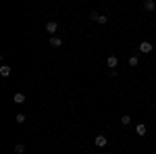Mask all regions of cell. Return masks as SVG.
I'll list each match as a JSON object with an SVG mask.
<instances>
[{"instance_id":"277c9868","label":"cell","mask_w":156,"mask_h":154,"mask_svg":"<svg viewBox=\"0 0 156 154\" xmlns=\"http://www.w3.org/2000/svg\"><path fill=\"white\" fill-rule=\"evenodd\" d=\"M106 65H108V67H110V69H115V67L119 65V59H117L115 54H110V56H108V59H106Z\"/></svg>"},{"instance_id":"7a4b0ae2","label":"cell","mask_w":156,"mask_h":154,"mask_svg":"<svg viewBox=\"0 0 156 154\" xmlns=\"http://www.w3.org/2000/svg\"><path fill=\"white\" fill-rule=\"evenodd\" d=\"M137 50L142 52V54H150L154 48H152V44L150 42H140V46H137Z\"/></svg>"},{"instance_id":"5b68a950","label":"cell","mask_w":156,"mask_h":154,"mask_svg":"<svg viewBox=\"0 0 156 154\" xmlns=\"http://www.w3.org/2000/svg\"><path fill=\"white\" fill-rule=\"evenodd\" d=\"M11 73H12V67H11V65H2V67H0V75H2V77H9Z\"/></svg>"},{"instance_id":"3957f363","label":"cell","mask_w":156,"mask_h":154,"mask_svg":"<svg viewBox=\"0 0 156 154\" xmlns=\"http://www.w3.org/2000/svg\"><path fill=\"white\" fill-rule=\"evenodd\" d=\"M46 31H48V34H56V31H58V23H56L54 19L48 21V23H46Z\"/></svg>"},{"instance_id":"8992f818","label":"cell","mask_w":156,"mask_h":154,"mask_svg":"<svg viewBox=\"0 0 156 154\" xmlns=\"http://www.w3.org/2000/svg\"><path fill=\"white\" fill-rule=\"evenodd\" d=\"M106 135H102V133H100V135H96V146L98 148H104V146H106Z\"/></svg>"},{"instance_id":"52a82bcc","label":"cell","mask_w":156,"mask_h":154,"mask_svg":"<svg viewBox=\"0 0 156 154\" xmlns=\"http://www.w3.org/2000/svg\"><path fill=\"white\" fill-rule=\"evenodd\" d=\"M50 46H52V48H60V46H62V40H60L58 36H52V38H50Z\"/></svg>"},{"instance_id":"6da1fadb","label":"cell","mask_w":156,"mask_h":154,"mask_svg":"<svg viewBox=\"0 0 156 154\" xmlns=\"http://www.w3.org/2000/svg\"><path fill=\"white\" fill-rule=\"evenodd\" d=\"M90 19H92V21H96V23H100V25H106L108 23V17H106V15H98V13H90Z\"/></svg>"},{"instance_id":"30bf717a","label":"cell","mask_w":156,"mask_h":154,"mask_svg":"<svg viewBox=\"0 0 156 154\" xmlns=\"http://www.w3.org/2000/svg\"><path fill=\"white\" fill-rule=\"evenodd\" d=\"M135 133H137V135H146V125L144 123H140V125L135 127Z\"/></svg>"},{"instance_id":"8fae6325","label":"cell","mask_w":156,"mask_h":154,"mask_svg":"<svg viewBox=\"0 0 156 154\" xmlns=\"http://www.w3.org/2000/svg\"><path fill=\"white\" fill-rule=\"evenodd\" d=\"M129 123H131V117H129V115H123V117H121V125H125V127H127Z\"/></svg>"},{"instance_id":"9c48e42d","label":"cell","mask_w":156,"mask_h":154,"mask_svg":"<svg viewBox=\"0 0 156 154\" xmlns=\"http://www.w3.org/2000/svg\"><path fill=\"white\" fill-rule=\"evenodd\" d=\"M144 9H146V11H154V9H156V2H154V0H146V2H144Z\"/></svg>"},{"instance_id":"7c38bea8","label":"cell","mask_w":156,"mask_h":154,"mask_svg":"<svg viewBox=\"0 0 156 154\" xmlns=\"http://www.w3.org/2000/svg\"><path fill=\"white\" fill-rule=\"evenodd\" d=\"M25 119H27V115H25V113H19V115H15V121H17V123H23Z\"/></svg>"},{"instance_id":"ba28073f","label":"cell","mask_w":156,"mask_h":154,"mask_svg":"<svg viewBox=\"0 0 156 154\" xmlns=\"http://www.w3.org/2000/svg\"><path fill=\"white\" fill-rule=\"evenodd\" d=\"M12 102H15V104H23V102H25V94L17 92V94L12 96Z\"/></svg>"},{"instance_id":"4fadbf2b","label":"cell","mask_w":156,"mask_h":154,"mask_svg":"<svg viewBox=\"0 0 156 154\" xmlns=\"http://www.w3.org/2000/svg\"><path fill=\"white\" fill-rule=\"evenodd\" d=\"M25 152V146L23 144H17V146H15V154H23Z\"/></svg>"},{"instance_id":"5bb4252c","label":"cell","mask_w":156,"mask_h":154,"mask_svg":"<svg viewBox=\"0 0 156 154\" xmlns=\"http://www.w3.org/2000/svg\"><path fill=\"white\" fill-rule=\"evenodd\" d=\"M129 65H131V67H137V65H140V59H137V56H129Z\"/></svg>"}]
</instances>
